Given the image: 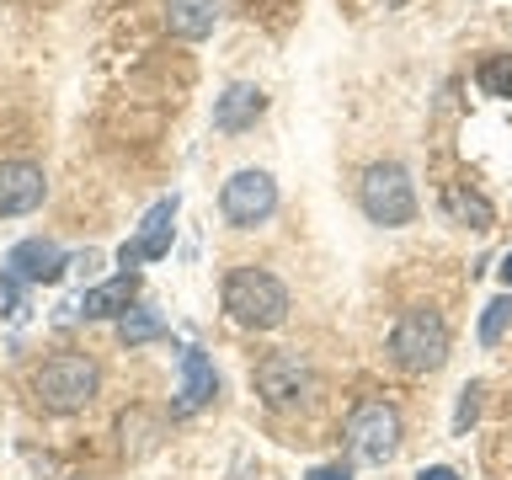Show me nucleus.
Masks as SVG:
<instances>
[{"label": "nucleus", "instance_id": "obj_1", "mask_svg": "<svg viewBox=\"0 0 512 480\" xmlns=\"http://www.w3.org/2000/svg\"><path fill=\"white\" fill-rule=\"evenodd\" d=\"M224 310H230V320L246 331H272V326H283V315H288V288L272 278L267 267H235L230 278H224Z\"/></svg>", "mask_w": 512, "mask_h": 480}, {"label": "nucleus", "instance_id": "obj_2", "mask_svg": "<svg viewBox=\"0 0 512 480\" xmlns=\"http://www.w3.org/2000/svg\"><path fill=\"white\" fill-rule=\"evenodd\" d=\"M390 358L395 368H406V374H438L448 363V326L438 310H427V304H416L395 320L390 331Z\"/></svg>", "mask_w": 512, "mask_h": 480}, {"label": "nucleus", "instance_id": "obj_3", "mask_svg": "<svg viewBox=\"0 0 512 480\" xmlns=\"http://www.w3.org/2000/svg\"><path fill=\"white\" fill-rule=\"evenodd\" d=\"M96 384H102V374H96L91 358H80V352H59V358H48L38 374H32V395H38L43 411L70 416V411H80V406H91V400H96Z\"/></svg>", "mask_w": 512, "mask_h": 480}, {"label": "nucleus", "instance_id": "obj_4", "mask_svg": "<svg viewBox=\"0 0 512 480\" xmlns=\"http://www.w3.org/2000/svg\"><path fill=\"white\" fill-rule=\"evenodd\" d=\"M358 203H363V214L374 219V224H411L416 214V187H411V171L406 166H395V160H379V166H368L363 171V182H358Z\"/></svg>", "mask_w": 512, "mask_h": 480}, {"label": "nucleus", "instance_id": "obj_5", "mask_svg": "<svg viewBox=\"0 0 512 480\" xmlns=\"http://www.w3.org/2000/svg\"><path fill=\"white\" fill-rule=\"evenodd\" d=\"M347 448L363 464H384V459H390L400 448V416H395V406H384V400H363V406H352V416H347Z\"/></svg>", "mask_w": 512, "mask_h": 480}, {"label": "nucleus", "instance_id": "obj_6", "mask_svg": "<svg viewBox=\"0 0 512 480\" xmlns=\"http://www.w3.org/2000/svg\"><path fill=\"white\" fill-rule=\"evenodd\" d=\"M219 208L235 230H251V224L272 219V208H278V182H272L267 171H235L219 192Z\"/></svg>", "mask_w": 512, "mask_h": 480}, {"label": "nucleus", "instance_id": "obj_7", "mask_svg": "<svg viewBox=\"0 0 512 480\" xmlns=\"http://www.w3.org/2000/svg\"><path fill=\"white\" fill-rule=\"evenodd\" d=\"M256 395H262L272 411H294L310 400V368H304L294 352H267V358L256 363Z\"/></svg>", "mask_w": 512, "mask_h": 480}, {"label": "nucleus", "instance_id": "obj_8", "mask_svg": "<svg viewBox=\"0 0 512 480\" xmlns=\"http://www.w3.org/2000/svg\"><path fill=\"white\" fill-rule=\"evenodd\" d=\"M171 230H176V198H160L150 214L139 219V235L123 240V251H118L123 272L134 267V262H160V256L171 251Z\"/></svg>", "mask_w": 512, "mask_h": 480}, {"label": "nucleus", "instance_id": "obj_9", "mask_svg": "<svg viewBox=\"0 0 512 480\" xmlns=\"http://www.w3.org/2000/svg\"><path fill=\"white\" fill-rule=\"evenodd\" d=\"M6 267H11V278H27V283H59L64 267H70V256H64V246H54V240L27 235L11 246Z\"/></svg>", "mask_w": 512, "mask_h": 480}, {"label": "nucleus", "instance_id": "obj_10", "mask_svg": "<svg viewBox=\"0 0 512 480\" xmlns=\"http://www.w3.org/2000/svg\"><path fill=\"white\" fill-rule=\"evenodd\" d=\"M43 166H32V160H0V219L11 214H32V208L43 203Z\"/></svg>", "mask_w": 512, "mask_h": 480}, {"label": "nucleus", "instance_id": "obj_11", "mask_svg": "<svg viewBox=\"0 0 512 480\" xmlns=\"http://www.w3.org/2000/svg\"><path fill=\"white\" fill-rule=\"evenodd\" d=\"M214 390H219L214 363H208L198 347H182V390H176L171 411H176V416H192L198 406H208V400H214Z\"/></svg>", "mask_w": 512, "mask_h": 480}, {"label": "nucleus", "instance_id": "obj_12", "mask_svg": "<svg viewBox=\"0 0 512 480\" xmlns=\"http://www.w3.org/2000/svg\"><path fill=\"white\" fill-rule=\"evenodd\" d=\"M134 294H139V278H134V272H118L112 283H102V288H86V294H80V315H86V320H112V315H128V310H134Z\"/></svg>", "mask_w": 512, "mask_h": 480}, {"label": "nucleus", "instance_id": "obj_13", "mask_svg": "<svg viewBox=\"0 0 512 480\" xmlns=\"http://www.w3.org/2000/svg\"><path fill=\"white\" fill-rule=\"evenodd\" d=\"M267 112V96L256 86H230L214 102V128H224V134H240V128H251L256 118Z\"/></svg>", "mask_w": 512, "mask_h": 480}, {"label": "nucleus", "instance_id": "obj_14", "mask_svg": "<svg viewBox=\"0 0 512 480\" xmlns=\"http://www.w3.org/2000/svg\"><path fill=\"white\" fill-rule=\"evenodd\" d=\"M219 22V6L214 0H166V27H171V38H187V43H198L208 38Z\"/></svg>", "mask_w": 512, "mask_h": 480}, {"label": "nucleus", "instance_id": "obj_15", "mask_svg": "<svg viewBox=\"0 0 512 480\" xmlns=\"http://www.w3.org/2000/svg\"><path fill=\"white\" fill-rule=\"evenodd\" d=\"M443 208L454 224H470V230H491L496 224V208L486 203V192H475L470 182H448L443 187Z\"/></svg>", "mask_w": 512, "mask_h": 480}, {"label": "nucleus", "instance_id": "obj_16", "mask_svg": "<svg viewBox=\"0 0 512 480\" xmlns=\"http://www.w3.org/2000/svg\"><path fill=\"white\" fill-rule=\"evenodd\" d=\"M507 331H512V288H507V294H496L486 310H480V347H496Z\"/></svg>", "mask_w": 512, "mask_h": 480}, {"label": "nucleus", "instance_id": "obj_17", "mask_svg": "<svg viewBox=\"0 0 512 480\" xmlns=\"http://www.w3.org/2000/svg\"><path fill=\"white\" fill-rule=\"evenodd\" d=\"M160 331H166V326H160V315L150 310V304H134V310H128V315L118 320V336H123L128 347H139V342H155Z\"/></svg>", "mask_w": 512, "mask_h": 480}, {"label": "nucleus", "instance_id": "obj_18", "mask_svg": "<svg viewBox=\"0 0 512 480\" xmlns=\"http://www.w3.org/2000/svg\"><path fill=\"white\" fill-rule=\"evenodd\" d=\"M475 80H480V91L486 96H512V54H486L480 59V70H475Z\"/></svg>", "mask_w": 512, "mask_h": 480}, {"label": "nucleus", "instance_id": "obj_19", "mask_svg": "<svg viewBox=\"0 0 512 480\" xmlns=\"http://www.w3.org/2000/svg\"><path fill=\"white\" fill-rule=\"evenodd\" d=\"M480 416V384H464L459 390V411H454V432H464Z\"/></svg>", "mask_w": 512, "mask_h": 480}, {"label": "nucleus", "instance_id": "obj_20", "mask_svg": "<svg viewBox=\"0 0 512 480\" xmlns=\"http://www.w3.org/2000/svg\"><path fill=\"white\" fill-rule=\"evenodd\" d=\"M310 480H352V470H347V464H315Z\"/></svg>", "mask_w": 512, "mask_h": 480}, {"label": "nucleus", "instance_id": "obj_21", "mask_svg": "<svg viewBox=\"0 0 512 480\" xmlns=\"http://www.w3.org/2000/svg\"><path fill=\"white\" fill-rule=\"evenodd\" d=\"M416 480H459V475L448 470V464H432V470H422V475H416Z\"/></svg>", "mask_w": 512, "mask_h": 480}, {"label": "nucleus", "instance_id": "obj_22", "mask_svg": "<svg viewBox=\"0 0 512 480\" xmlns=\"http://www.w3.org/2000/svg\"><path fill=\"white\" fill-rule=\"evenodd\" d=\"M502 283L512 288V251H507V262H502Z\"/></svg>", "mask_w": 512, "mask_h": 480}]
</instances>
